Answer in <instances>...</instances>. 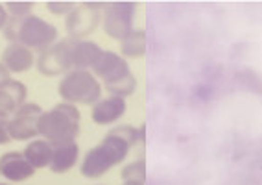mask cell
<instances>
[{"instance_id": "277c9868", "label": "cell", "mask_w": 262, "mask_h": 185, "mask_svg": "<svg viewBox=\"0 0 262 185\" xmlns=\"http://www.w3.org/2000/svg\"><path fill=\"white\" fill-rule=\"evenodd\" d=\"M93 74L103 81L105 89L115 96L126 98L137 89V80L131 74L126 57L118 56L113 50H103L96 65L93 67Z\"/></svg>"}, {"instance_id": "cb8c5ba5", "label": "cell", "mask_w": 262, "mask_h": 185, "mask_svg": "<svg viewBox=\"0 0 262 185\" xmlns=\"http://www.w3.org/2000/svg\"><path fill=\"white\" fill-rule=\"evenodd\" d=\"M124 185H144V183H139V181H124Z\"/></svg>"}, {"instance_id": "5bb4252c", "label": "cell", "mask_w": 262, "mask_h": 185, "mask_svg": "<svg viewBox=\"0 0 262 185\" xmlns=\"http://www.w3.org/2000/svg\"><path fill=\"white\" fill-rule=\"evenodd\" d=\"M80 161V147L78 142H63V145H54V152H52L50 169L54 174H65L72 171L76 163Z\"/></svg>"}, {"instance_id": "7c38bea8", "label": "cell", "mask_w": 262, "mask_h": 185, "mask_svg": "<svg viewBox=\"0 0 262 185\" xmlns=\"http://www.w3.org/2000/svg\"><path fill=\"white\" fill-rule=\"evenodd\" d=\"M127 111L126 98L122 96H107V98H100L96 104L93 106V111H91V117L96 124L100 126H109V124H115L117 120H120Z\"/></svg>"}, {"instance_id": "44dd1931", "label": "cell", "mask_w": 262, "mask_h": 185, "mask_svg": "<svg viewBox=\"0 0 262 185\" xmlns=\"http://www.w3.org/2000/svg\"><path fill=\"white\" fill-rule=\"evenodd\" d=\"M10 119L11 115L0 111V145H8L11 141L10 137Z\"/></svg>"}, {"instance_id": "ba28073f", "label": "cell", "mask_w": 262, "mask_h": 185, "mask_svg": "<svg viewBox=\"0 0 262 185\" xmlns=\"http://www.w3.org/2000/svg\"><path fill=\"white\" fill-rule=\"evenodd\" d=\"M42 115V108L35 102H26L20 106L10 119L11 141H33L39 137L37 120Z\"/></svg>"}, {"instance_id": "2e32d148", "label": "cell", "mask_w": 262, "mask_h": 185, "mask_svg": "<svg viewBox=\"0 0 262 185\" xmlns=\"http://www.w3.org/2000/svg\"><path fill=\"white\" fill-rule=\"evenodd\" d=\"M146 33L142 30H135L122 41V54L124 57H142L146 52Z\"/></svg>"}, {"instance_id": "52a82bcc", "label": "cell", "mask_w": 262, "mask_h": 185, "mask_svg": "<svg viewBox=\"0 0 262 185\" xmlns=\"http://www.w3.org/2000/svg\"><path fill=\"white\" fill-rule=\"evenodd\" d=\"M71 45L72 37L61 39L56 45H52L45 52H41L35 59L37 71L42 76H65L72 71L71 67Z\"/></svg>"}, {"instance_id": "ffe728a7", "label": "cell", "mask_w": 262, "mask_h": 185, "mask_svg": "<svg viewBox=\"0 0 262 185\" xmlns=\"http://www.w3.org/2000/svg\"><path fill=\"white\" fill-rule=\"evenodd\" d=\"M47 8L54 15H71L74 11V4L72 2H63V0H59V2H48Z\"/></svg>"}, {"instance_id": "4fadbf2b", "label": "cell", "mask_w": 262, "mask_h": 185, "mask_svg": "<svg viewBox=\"0 0 262 185\" xmlns=\"http://www.w3.org/2000/svg\"><path fill=\"white\" fill-rule=\"evenodd\" d=\"M103 50L87 39H72L71 45V67L72 71H93Z\"/></svg>"}, {"instance_id": "8fae6325", "label": "cell", "mask_w": 262, "mask_h": 185, "mask_svg": "<svg viewBox=\"0 0 262 185\" xmlns=\"http://www.w3.org/2000/svg\"><path fill=\"white\" fill-rule=\"evenodd\" d=\"M35 52H32L30 48H26L20 43H8V47L4 48L0 63L13 74H23L28 72L33 65H35Z\"/></svg>"}, {"instance_id": "9a60e30c", "label": "cell", "mask_w": 262, "mask_h": 185, "mask_svg": "<svg viewBox=\"0 0 262 185\" xmlns=\"http://www.w3.org/2000/svg\"><path fill=\"white\" fill-rule=\"evenodd\" d=\"M52 152H54V145L42 137L30 141L23 150L24 157L28 159V163L35 171H37V169H47V167H50Z\"/></svg>"}, {"instance_id": "30bf717a", "label": "cell", "mask_w": 262, "mask_h": 185, "mask_svg": "<svg viewBox=\"0 0 262 185\" xmlns=\"http://www.w3.org/2000/svg\"><path fill=\"white\" fill-rule=\"evenodd\" d=\"M35 169L28 163L23 152H6L0 156V176L11 183H20L33 178Z\"/></svg>"}, {"instance_id": "e0dca14e", "label": "cell", "mask_w": 262, "mask_h": 185, "mask_svg": "<svg viewBox=\"0 0 262 185\" xmlns=\"http://www.w3.org/2000/svg\"><path fill=\"white\" fill-rule=\"evenodd\" d=\"M33 2H26V0H13V2H6L4 8L10 15V19H15V20H20L24 17H28L32 15V10H33Z\"/></svg>"}, {"instance_id": "7402d4cb", "label": "cell", "mask_w": 262, "mask_h": 185, "mask_svg": "<svg viewBox=\"0 0 262 185\" xmlns=\"http://www.w3.org/2000/svg\"><path fill=\"white\" fill-rule=\"evenodd\" d=\"M11 80H13L11 72L8 71V69H6V67L2 65V63H0V89H2L4 86H8V84H10Z\"/></svg>"}, {"instance_id": "d4e9b609", "label": "cell", "mask_w": 262, "mask_h": 185, "mask_svg": "<svg viewBox=\"0 0 262 185\" xmlns=\"http://www.w3.org/2000/svg\"><path fill=\"white\" fill-rule=\"evenodd\" d=\"M0 185H10V183H0Z\"/></svg>"}, {"instance_id": "6da1fadb", "label": "cell", "mask_w": 262, "mask_h": 185, "mask_svg": "<svg viewBox=\"0 0 262 185\" xmlns=\"http://www.w3.org/2000/svg\"><path fill=\"white\" fill-rule=\"evenodd\" d=\"M139 137H141L139 130L131 126H118L111 130L96 147H93L85 154V157L81 159L80 172L91 180L107 174L113 167L120 165L126 159Z\"/></svg>"}, {"instance_id": "7a4b0ae2", "label": "cell", "mask_w": 262, "mask_h": 185, "mask_svg": "<svg viewBox=\"0 0 262 185\" xmlns=\"http://www.w3.org/2000/svg\"><path fill=\"white\" fill-rule=\"evenodd\" d=\"M4 33L10 43H20L32 52H45L47 48L57 43V28L39 15H28L20 20L10 19Z\"/></svg>"}, {"instance_id": "8992f818", "label": "cell", "mask_w": 262, "mask_h": 185, "mask_svg": "<svg viewBox=\"0 0 262 185\" xmlns=\"http://www.w3.org/2000/svg\"><path fill=\"white\" fill-rule=\"evenodd\" d=\"M135 4L131 2H113L105 6L102 13V28L109 37L124 41L129 33L135 32Z\"/></svg>"}, {"instance_id": "9c48e42d", "label": "cell", "mask_w": 262, "mask_h": 185, "mask_svg": "<svg viewBox=\"0 0 262 185\" xmlns=\"http://www.w3.org/2000/svg\"><path fill=\"white\" fill-rule=\"evenodd\" d=\"M100 6L98 4H83L67 17V32L71 33L72 39H81L83 35L91 33L100 20Z\"/></svg>"}, {"instance_id": "3957f363", "label": "cell", "mask_w": 262, "mask_h": 185, "mask_svg": "<svg viewBox=\"0 0 262 185\" xmlns=\"http://www.w3.org/2000/svg\"><path fill=\"white\" fill-rule=\"evenodd\" d=\"M39 135L52 145L76 141L80 133V109L67 102H59L48 111H42L37 120Z\"/></svg>"}, {"instance_id": "d6986e66", "label": "cell", "mask_w": 262, "mask_h": 185, "mask_svg": "<svg viewBox=\"0 0 262 185\" xmlns=\"http://www.w3.org/2000/svg\"><path fill=\"white\" fill-rule=\"evenodd\" d=\"M20 106L15 102V98L11 95H8L6 91H0V111L8 115H13Z\"/></svg>"}, {"instance_id": "5b68a950", "label": "cell", "mask_w": 262, "mask_h": 185, "mask_svg": "<svg viewBox=\"0 0 262 185\" xmlns=\"http://www.w3.org/2000/svg\"><path fill=\"white\" fill-rule=\"evenodd\" d=\"M61 100L72 106H94L102 98V81L93 71H71L57 86Z\"/></svg>"}, {"instance_id": "603a6c76", "label": "cell", "mask_w": 262, "mask_h": 185, "mask_svg": "<svg viewBox=\"0 0 262 185\" xmlns=\"http://www.w3.org/2000/svg\"><path fill=\"white\" fill-rule=\"evenodd\" d=\"M8 20H10V15H8V11H6L4 4H0V30H2V32H4Z\"/></svg>"}, {"instance_id": "ac0fdd59", "label": "cell", "mask_w": 262, "mask_h": 185, "mask_svg": "<svg viewBox=\"0 0 262 185\" xmlns=\"http://www.w3.org/2000/svg\"><path fill=\"white\" fill-rule=\"evenodd\" d=\"M122 178H124V181H139V183H144L146 163L142 161V159H137V161L129 163L127 167H124Z\"/></svg>"}]
</instances>
